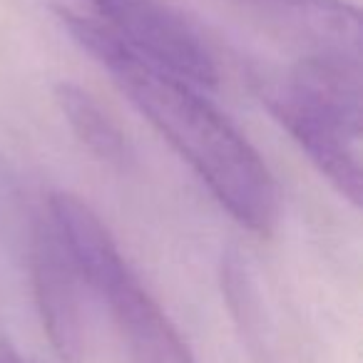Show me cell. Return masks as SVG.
Instances as JSON below:
<instances>
[{
	"mask_svg": "<svg viewBox=\"0 0 363 363\" xmlns=\"http://www.w3.org/2000/svg\"><path fill=\"white\" fill-rule=\"evenodd\" d=\"M70 38L112 75L127 100L187 162L229 217L259 237L277 229L281 199L272 169L202 87L155 65L100 21L60 11Z\"/></svg>",
	"mask_w": 363,
	"mask_h": 363,
	"instance_id": "6da1fadb",
	"label": "cell"
},
{
	"mask_svg": "<svg viewBox=\"0 0 363 363\" xmlns=\"http://www.w3.org/2000/svg\"><path fill=\"white\" fill-rule=\"evenodd\" d=\"M361 95V60L333 52H308L286 80L262 92L274 120L353 207L361 204L363 179Z\"/></svg>",
	"mask_w": 363,
	"mask_h": 363,
	"instance_id": "7a4b0ae2",
	"label": "cell"
},
{
	"mask_svg": "<svg viewBox=\"0 0 363 363\" xmlns=\"http://www.w3.org/2000/svg\"><path fill=\"white\" fill-rule=\"evenodd\" d=\"M48 212L90 291L110 311L130 363H197L162 306L142 286L110 229L82 199L55 192Z\"/></svg>",
	"mask_w": 363,
	"mask_h": 363,
	"instance_id": "3957f363",
	"label": "cell"
},
{
	"mask_svg": "<svg viewBox=\"0 0 363 363\" xmlns=\"http://www.w3.org/2000/svg\"><path fill=\"white\" fill-rule=\"evenodd\" d=\"M100 23L155 65L197 87H217L209 48L174 8L162 0H87Z\"/></svg>",
	"mask_w": 363,
	"mask_h": 363,
	"instance_id": "277c9868",
	"label": "cell"
},
{
	"mask_svg": "<svg viewBox=\"0 0 363 363\" xmlns=\"http://www.w3.org/2000/svg\"><path fill=\"white\" fill-rule=\"evenodd\" d=\"M30 281L43 331L62 363H80L85 351L82 277L50 214H38L30 232Z\"/></svg>",
	"mask_w": 363,
	"mask_h": 363,
	"instance_id": "5b68a950",
	"label": "cell"
},
{
	"mask_svg": "<svg viewBox=\"0 0 363 363\" xmlns=\"http://www.w3.org/2000/svg\"><path fill=\"white\" fill-rule=\"evenodd\" d=\"M244 11L267 18L294 38L311 45V52L361 60V16L348 0H232Z\"/></svg>",
	"mask_w": 363,
	"mask_h": 363,
	"instance_id": "8992f818",
	"label": "cell"
},
{
	"mask_svg": "<svg viewBox=\"0 0 363 363\" xmlns=\"http://www.w3.org/2000/svg\"><path fill=\"white\" fill-rule=\"evenodd\" d=\"M55 100L65 122L87 152L117 169H125L130 164L132 152L125 132L90 92L72 82H60L55 90Z\"/></svg>",
	"mask_w": 363,
	"mask_h": 363,
	"instance_id": "52a82bcc",
	"label": "cell"
},
{
	"mask_svg": "<svg viewBox=\"0 0 363 363\" xmlns=\"http://www.w3.org/2000/svg\"><path fill=\"white\" fill-rule=\"evenodd\" d=\"M0 363H23V361H21V356L13 351V348L0 346Z\"/></svg>",
	"mask_w": 363,
	"mask_h": 363,
	"instance_id": "ba28073f",
	"label": "cell"
}]
</instances>
